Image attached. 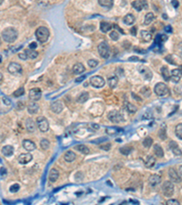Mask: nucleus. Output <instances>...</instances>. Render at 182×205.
<instances>
[{
  "label": "nucleus",
  "instance_id": "f257e3e1",
  "mask_svg": "<svg viewBox=\"0 0 182 205\" xmlns=\"http://www.w3.org/2000/svg\"><path fill=\"white\" fill-rule=\"evenodd\" d=\"M17 36L18 33L14 27H7V29H4V31L2 32V38L7 43L15 42L17 38Z\"/></svg>",
  "mask_w": 182,
  "mask_h": 205
},
{
  "label": "nucleus",
  "instance_id": "f03ea898",
  "mask_svg": "<svg viewBox=\"0 0 182 205\" xmlns=\"http://www.w3.org/2000/svg\"><path fill=\"white\" fill-rule=\"evenodd\" d=\"M36 37L38 40V42L40 43L47 42L49 37V30L46 26H39L36 30Z\"/></svg>",
  "mask_w": 182,
  "mask_h": 205
},
{
  "label": "nucleus",
  "instance_id": "7ed1b4c3",
  "mask_svg": "<svg viewBox=\"0 0 182 205\" xmlns=\"http://www.w3.org/2000/svg\"><path fill=\"white\" fill-rule=\"evenodd\" d=\"M154 91L159 97H166V96L170 95L168 87L165 83H163V82H159V83L156 84L154 88Z\"/></svg>",
  "mask_w": 182,
  "mask_h": 205
},
{
  "label": "nucleus",
  "instance_id": "20e7f679",
  "mask_svg": "<svg viewBox=\"0 0 182 205\" xmlns=\"http://www.w3.org/2000/svg\"><path fill=\"white\" fill-rule=\"evenodd\" d=\"M174 184L172 182L166 181L162 185V191L166 197H171L174 193Z\"/></svg>",
  "mask_w": 182,
  "mask_h": 205
},
{
  "label": "nucleus",
  "instance_id": "39448f33",
  "mask_svg": "<svg viewBox=\"0 0 182 205\" xmlns=\"http://www.w3.org/2000/svg\"><path fill=\"white\" fill-rule=\"evenodd\" d=\"M36 124L41 132H47L49 130V123L45 117H38Z\"/></svg>",
  "mask_w": 182,
  "mask_h": 205
},
{
  "label": "nucleus",
  "instance_id": "423d86ee",
  "mask_svg": "<svg viewBox=\"0 0 182 205\" xmlns=\"http://www.w3.org/2000/svg\"><path fill=\"white\" fill-rule=\"evenodd\" d=\"M108 119L113 123H119L124 120V117L122 113L119 111H112L108 115Z\"/></svg>",
  "mask_w": 182,
  "mask_h": 205
},
{
  "label": "nucleus",
  "instance_id": "0eeeda50",
  "mask_svg": "<svg viewBox=\"0 0 182 205\" xmlns=\"http://www.w3.org/2000/svg\"><path fill=\"white\" fill-rule=\"evenodd\" d=\"M98 53L103 59H108L110 55V49L107 42H102L98 45Z\"/></svg>",
  "mask_w": 182,
  "mask_h": 205
},
{
  "label": "nucleus",
  "instance_id": "6e6552de",
  "mask_svg": "<svg viewBox=\"0 0 182 205\" xmlns=\"http://www.w3.org/2000/svg\"><path fill=\"white\" fill-rule=\"evenodd\" d=\"M89 81H90V85L97 89H100L105 85V80H104V78L101 76H93Z\"/></svg>",
  "mask_w": 182,
  "mask_h": 205
},
{
  "label": "nucleus",
  "instance_id": "1a4fd4ad",
  "mask_svg": "<svg viewBox=\"0 0 182 205\" xmlns=\"http://www.w3.org/2000/svg\"><path fill=\"white\" fill-rule=\"evenodd\" d=\"M7 70L12 75H18L22 73V67L17 62H11L7 67Z\"/></svg>",
  "mask_w": 182,
  "mask_h": 205
},
{
  "label": "nucleus",
  "instance_id": "9d476101",
  "mask_svg": "<svg viewBox=\"0 0 182 205\" xmlns=\"http://www.w3.org/2000/svg\"><path fill=\"white\" fill-rule=\"evenodd\" d=\"M29 99L30 100L32 101H37L41 99V96H42V91L40 89L38 88H35V89H32L29 90Z\"/></svg>",
  "mask_w": 182,
  "mask_h": 205
},
{
  "label": "nucleus",
  "instance_id": "9b49d317",
  "mask_svg": "<svg viewBox=\"0 0 182 205\" xmlns=\"http://www.w3.org/2000/svg\"><path fill=\"white\" fill-rule=\"evenodd\" d=\"M139 73L143 76L146 80H150L152 78V71L146 66H139L138 67Z\"/></svg>",
  "mask_w": 182,
  "mask_h": 205
},
{
  "label": "nucleus",
  "instance_id": "f8f14e48",
  "mask_svg": "<svg viewBox=\"0 0 182 205\" xmlns=\"http://www.w3.org/2000/svg\"><path fill=\"white\" fill-rule=\"evenodd\" d=\"M132 7L137 11H141L142 9L148 8V2L147 0H135L134 2H132Z\"/></svg>",
  "mask_w": 182,
  "mask_h": 205
},
{
  "label": "nucleus",
  "instance_id": "ddd939ff",
  "mask_svg": "<svg viewBox=\"0 0 182 205\" xmlns=\"http://www.w3.org/2000/svg\"><path fill=\"white\" fill-rule=\"evenodd\" d=\"M50 108H51V111L54 113L58 114V113L62 112V111L64 109V105L60 100H57V101H54L51 104Z\"/></svg>",
  "mask_w": 182,
  "mask_h": 205
},
{
  "label": "nucleus",
  "instance_id": "4468645a",
  "mask_svg": "<svg viewBox=\"0 0 182 205\" xmlns=\"http://www.w3.org/2000/svg\"><path fill=\"white\" fill-rule=\"evenodd\" d=\"M168 176H170V181L172 182L178 183V182H181V178L177 173V171H175L174 168H170V170H168Z\"/></svg>",
  "mask_w": 182,
  "mask_h": 205
},
{
  "label": "nucleus",
  "instance_id": "2eb2a0df",
  "mask_svg": "<svg viewBox=\"0 0 182 205\" xmlns=\"http://www.w3.org/2000/svg\"><path fill=\"white\" fill-rule=\"evenodd\" d=\"M33 159V156L30 153H22L18 156L17 160L20 164H27L30 162Z\"/></svg>",
  "mask_w": 182,
  "mask_h": 205
},
{
  "label": "nucleus",
  "instance_id": "dca6fc26",
  "mask_svg": "<svg viewBox=\"0 0 182 205\" xmlns=\"http://www.w3.org/2000/svg\"><path fill=\"white\" fill-rule=\"evenodd\" d=\"M1 152H2V154L6 157H10L12 156L13 154H14V152H15V149H14V147L11 146V145H6L2 148L1 149Z\"/></svg>",
  "mask_w": 182,
  "mask_h": 205
},
{
  "label": "nucleus",
  "instance_id": "f3484780",
  "mask_svg": "<svg viewBox=\"0 0 182 205\" xmlns=\"http://www.w3.org/2000/svg\"><path fill=\"white\" fill-rule=\"evenodd\" d=\"M72 70H73V73L76 74V75H79L81 73H83L85 71V67L82 63L80 62H77L76 63L74 66H73V68H72Z\"/></svg>",
  "mask_w": 182,
  "mask_h": 205
},
{
  "label": "nucleus",
  "instance_id": "a211bd4d",
  "mask_svg": "<svg viewBox=\"0 0 182 205\" xmlns=\"http://www.w3.org/2000/svg\"><path fill=\"white\" fill-rule=\"evenodd\" d=\"M38 111H39V106H38L37 103H36L35 101H32L28 104V111L29 114L33 115V114H36L38 112Z\"/></svg>",
  "mask_w": 182,
  "mask_h": 205
},
{
  "label": "nucleus",
  "instance_id": "6ab92c4d",
  "mask_svg": "<svg viewBox=\"0 0 182 205\" xmlns=\"http://www.w3.org/2000/svg\"><path fill=\"white\" fill-rule=\"evenodd\" d=\"M149 182L151 186H156L158 185L161 182V178L159 175H157V174H153L149 177Z\"/></svg>",
  "mask_w": 182,
  "mask_h": 205
},
{
  "label": "nucleus",
  "instance_id": "aec40b11",
  "mask_svg": "<svg viewBox=\"0 0 182 205\" xmlns=\"http://www.w3.org/2000/svg\"><path fill=\"white\" fill-rule=\"evenodd\" d=\"M25 128H27L28 131H29V132H35L36 128V124L32 119H28L27 120H25Z\"/></svg>",
  "mask_w": 182,
  "mask_h": 205
},
{
  "label": "nucleus",
  "instance_id": "412c9836",
  "mask_svg": "<svg viewBox=\"0 0 182 205\" xmlns=\"http://www.w3.org/2000/svg\"><path fill=\"white\" fill-rule=\"evenodd\" d=\"M23 147L25 149H27L28 152H32V150H34L36 149V144H35V142H33L29 140H25L23 141Z\"/></svg>",
  "mask_w": 182,
  "mask_h": 205
},
{
  "label": "nucleus",
  "instance_id": "4be33fe9",
  "mask_svg": "<svg viewBox=\"0 0 182 205\" xmlns=\"http://www.w3.org/2000/svg\"><path fill=\"white\" fill-rule=\"evenodd\" d=\"M59 177V172L57 169H52L49 172V175H48V179L51 182H57V180L58 179Z\"/></svg>",
  "mask_w": 182,
  "mask_h": 205
},
{
  "label": "nucleus",
  "instance_id": "5701e85b",
  "mask_svg": "<svg viewBox=\"0 0 182 205\" xmlns=\"http://www.w3.org/2000/svg\"><path fill=\"white\" fill-rule=\"evenodd\" d=\"M135 21H136V18H135V17L132 15V14H127V15L125 16L124 18H123V22L127 26L133 25L135 23Z\"/></svg>",
  "mask_w": 182,
  "mask_h": 205
},
{
  "label": "nucleus",
  "instance_id": "b1692460",
  "mask_svg": "<svg viewBox=\"0 0 182 205\" xmlns=\"http://www.w3.org/2000/svg\"><path fill=\"white\" fill-rule=\"evenodd\" d=\"M112 29V25L109 22H106V21H102L100 23V30L103 33H107L109 30H111Z\"/></svg>",
  "mask_w": 182,
  "mask_h": 205
},
{
  "label": "nucleus",
  "instance_id": "393cba45",
  "mask_svg": "<svg viewBox=\"0 0 182 205\" xmlns=\"http://www.w3.org/2000/svg\"><path fill=\"white\" fill-rule=\"evenodd\" d=\"M98 4L104 8L110 9L113 7L114 2H113V0H98Z\"/></svg>",
  "mask_w": 182,
  "mask_h": 205
},
{
  "label": "nucleus",
  "instance_id": "a878e982",
  "mask_svg": "<svg viewBox=\"0 0 182 205\" xmlns=\"http://www.w3.org/2000/svg\"><path fill=\"white\" fill-rule=\"evenodd\" d=\"M170 149H172V152L175 155H177V156L181 155V149L178 148V145L176 141H170Z\"/></svg>",
  "mask_w": 182,
  "mask_h": 205
},
{
  "label": "nucleus",
  "instance_id": "bb28decb",
  "mask_svg": "<svg viewBox=\"0 0 182 205\" xmlns=\"http://www.w3.org/2000/svg\"><path fill=\"white\" fill-rule=\"evenodd\" d=\"M140 36H141V39L144 41V42H149V41L152 39L151 33L149 31H146V30H142L140 32Z\"/></svg>",
  "mask_w": 182,
  "mask_h": 205
},
{
  "label": "nucleus",
  "instance_id": "cd10ccee",
  "mask_svg": "<svg viewBox=\"0 0 182 205\" xmlns=\"http://www.w3.org/2000/svg\"><path fill=\"white\" fill-rule=\"evenodd\" d=\"M106 131L108 135H116L118 133H120L123 131L122 129L118 128V127H107L106 128Z\"/></svg>",
  "mask_w": 182,
  "mask_h": 205
},
{
  "label": "nucleus",
  "instance_id": "c85d7f7f",
  "mask_svg": "<svg viewBox=\"0 0 182 205\" xmlns=\"http://www.w3.org/2000/svg\"><path fill=\"white\" fill-rule=\"evenodd\" d=\"M76 154H75L73 152H71V150H68V152H67L66 153H65V156H64L65 160L68 161V162H72V161H74V160H76Z\"/></svg>",
  "mask_w": 182,
  "mask_h": 205
},
{
  "label": "nucleus",
  "instance_id": "c756f323",
  "mask_svg": "<svg viewBox=\"0 0 182 205\" xmlns=\"http://www.w3.org/2000/svg\"><path fill=\"white\" fill-rule=\"evenodd\" d=\"M154 152H155V154L157 157L159 158H163L164 157V152H163V149L161 148L160 145L159 144H156L154 146Z\"/></svg>",
  "mask_w": 182,
  "mask_h": 205
},
{
  "label": "nucleus",
  "instance_id": "7c9ffc66",
  "mask_svg": "<svg viewBox=\"0 0 182 205\" xmlns=\"http://www.w3.org/2000/svg\"><path fill=\"white\" fill-rule=\"evenodd\" d=\"M25 53L27 54L28 58V59H36V57L38 56L37 51H36L35 49H30V48L25 49Z\"/></svg>",
  "mask_w": 182,
  "mask_h": 205
},
{
  "label": "nucleus",
  "instance_id": "2f4dec72",
  "mask_svg": "<svg viewBox=\"0 0 182 205\" xmlns=\"http://www.w3.org/2000/svg\"><path fill=\"white\" fill-rule=\"evenodd\" d=\"M133 150L132 147L130 146H127V145H125V146H122L120 149H119V152L120 153H122L123 155H129L131 153V152Z\"/></svg>",
  "mask_w": 182,
  "mask_h": 205
},
{
  "label": "nucleus",
  "instance_id": "473e14b6",
  "mask_svg": "<svg viewBox=\"0 0 182 205\" xmlns=\"http://www.w3.org/2000/svg\"><path fill=\"white\" fill-rule=\"evenodd\" d=\"M75 149L77 150V152H81V153H83V154H88V153H89V149H88L87 146L83 145V144L76 145V146L75 147Z\"/></svg>",
  "mask_w": 182,
  "mask_h": 205
},
{
  "label": "nucleus",
  "instance_id": "72a5a7b5",
  "mask_svg": "<svg viewBox=\"0 0 182 205\" xmlns=\"http://www.w3.org/2000/svg\"><path fill=\"white\" fill-rule=\"evenodd\" d=\"M155 163H156V159L153 156H149L145 160V166L147 168H151L155 165Z\"/></svg>",
  "mask_w": 182,
  "mask_h": 205
},
{
  "label": "nucleus",
  "instance_id": "f704fd0d",
  "mask_svg": "<svg viewBox=\"0 0 182 205\" xmlns=\"http://www.w3.org/2000/svg\"><path fill=\"white\" fill-rule=\"evenodd\" d=\"M89 98V95L87 92H82L79 96V98H77V102H79V103H84V102H87V100Z\"/></svg>",
  "mask_w": 182,
  "mask_h": 205
},
{
  "label": "nucleus",
  "instance_id": "c9c22d12",
  "mask_svg": "<svg viewBox=\"0 0 182 205\" xmlns=\"http://www.w3.org/2000/svg\"><path fill=\"white\" fill-rule=\"evenodd\" d=\"M161 73H162V76H163V78H164L165 80L170 81V70H168V68L167 67H163L161 68Z\"/></svg>",
  "mask_w": 182,
  "mask_h": 205
},
{
  "label": "nucleus",
  "instance_id": "e433bc0d",
  "mask_svg": "<svg viewBox=\"0 0 182 205\" xmlns=\"http://www.w3.org/2000/svg\"><path fill=\"white\" fill-rule=\"evenodd\" d=\"M108 85L111 89H115L116 87V85H118L119 83V79L116 77H110L108 80Z\"/></svg>",
  "mask_w": 182,
  "mask_h": 205
},
{
  "label": "nucleus",
  "instance_id": "4c0bfd02",
  "mask_svg": "<svg viewBox=\"0 0 182 205\" xmlns=\"http://www.w3.org/2000/svg\"><path fill=\"white\" fill-rule=\"evenodd\" d=\"M154 18H155V16H154V14L152 13V12H149V13H148L147 15L145 16V19H144V24L146 25V26H148V25H149L153 20H154Z\"/></svg>",
  "mask_w": 182,
  "mask_h": 205
},
{
  "label": "nucleus",
  "instance_id": "58836bf2",
  "mask_svg": "<svg viewBox=\"0 0 182 205\" xmlns=\"http://www.w3.org/2000/svg\"><path fill=\"white\" fill-rule=\"evenodd\" d=\"M126 108H127V111L129 113H135V112L137 111V109H138L137 107H136L135 105H133V104H131V103H129V102L127 103Z\"/></svg>",
  "mask_w": 182,
  "mask_h": 205
},
{
  "label": "nucleus",
  "instance_id": "ea45409f",
  "mask_svg": "<svg viewBox=\"0 0 182 205\" xmlns=\"http://www.w3.org/2000/svg\"><path fill=\"white\" fill-rule=\"evenodd\" d=\"M152 144H153V139L151 137H147V138H145L144 141H143V146L145 148H149Z\"/></svg>",
  "mask_w": 182,
  "mask_h": 205
},
{
  "label": "nucleus",
  "instance_id": "a19ab883",
  "mask_svg": "<svg viewBox=\"0 0 182 205\" xmlns=\"http://www.w3.org/2000/svg\"><path fill=\"white\" fill-rule=\"evenodd\" d=\"M175 131H176V135H177L178 138L179 140H182V124L181 123H179V124H178L176 126Z\"/></svg>",
  "mask_w": 182,
  "mask_h": 205
},
{
  "label": "nucleus",
  "instance_id": "79ce46f5",
  "mask_svg": "<svg viewBox=\"0 0 182 205\" xmlns=\"http://www.w3.org/2000/svg\"><path fill=\"white\" fill-rule=\"evenodd\" d=\"M50 146V143L49 141L47 140V139H42L41 141H40V147L44 149V150H47Z\"/></svg>",
  "mask_w": 182,
  "mask_h": 205
},
{
  "label": "nucleus",
  "instance_id": "37998d69",
  "mask_svg": "<svg viewBox=\"0 0 182 205\" xmlns=\"http://www.w3.org/2000/svg\"><path fill=\"white\" fill-rule=\"evenodd\" d=\"M24 93H25V89L21 87V88H18V89H17L14 93H13V95L17 98V97H21L22 95H24Z\"/></svg>",
  "mask_w": 182,
  "mask_h": 205
},
{
  "label": "nucleus",
  "instance_id": "c03bdc74",
  "mask_svg": "<svg viewBox=\"0 0 182 205\" xmlns=\"http://www.w3.org/2000/svg\"><path fill=\"white\" fill-rule=\"evenodd\" d=\"M19 189H20V185L17 184V183H15V184H13L12 186H10L9 190H10V193H17V191L19 190Z\"/></svg>",
  "mask_w": 182,
  "mask_h": 205
},
{
  "label": "nucleus",
  "instance_id": "a18cd8bd",
  "mask_svg": "<svg viewBox=\"0 0 182 205\" xmlns=\"http://www.w3.org/2000/svg\"><path fill=\"white\" fill-rule=\"evenodd\" d=\"M140 92H141L143 95H145L146 97H149V96L151 95V90H150V89H149L148 87H144V88H143V89L140 90Z\"/></svg>",
  "mask_w": 182,
  "mask_h": 205
},
{
  "label": "nucleus",
  "instance_id": "49530a36",
  "mask_svg": "<svg viewBox=\"0 0 182 205\" xmlns=\"http://www.w3.org/2000/svg\"><path fill=\"white\" fill-rule=\"evenodd\" d=\"M170 77H178V78H181V70H178V68L173 70L171 71Z\"/></svg>",
  "mask_w": 182,
  "mask_h": 205
},
{
  "label": "nucleus",
  "instance_id": "de8ad7c7",
  "mask_svg": "<svg viewBox=\"0 0 182 205\" xmlns=\"http://www.w3.org/2000/svg\"><path fill=\"white\" fill-rule=\"evenodd\" d=\"M159 136L160 140H162V141L166 140V139H167V134H166V130H163V129H161V130L159 131Z\"/></svg>",
  "mask_w": 182,
  "mask_h": 205
},
{
  "label": "nucleus",
  "instance_id": "09e8293b",
  "mask_svg": "<svg viewBox=\"0 0 182 205\" xmlns=\"http://www.w3.org/2000/svg\"><path fill=\"white\" fill-rule=\"evenodd\" d=\"M87 64L90 67H96L98 65V60H95V59H89L87 61Z\"/></svg>",
  "mask_w": 182,
  "mask_h": 205
},
{
  "label": "nucleus",
  "instance_id": "8fccbe9b",
  "mask_svg": "<svg viewBox=\"0 0 182 205\" xmlns=\"http://www.w3.org/2000/svg\"><path fill=\"white\" fill-rule=\"evenodd\" d=\"M110 37H111V39H113L114 41H116V40H119V35L118 32L112 31V32L110 33Z\"/></svg>",
  "mask_w": 182,
  "mask_h": 205
},
{
  "label": "nucleus",
  "instance_id": "3c124183",
  "mask_svg": "<svg viewBox=\"0 0 182 205\" xmlns=\"http://www.w3.org/2000/svg\"><path fill=\"white\" fill-rule=\"evenodd\" d=\"M167 205H178L179 204V201L178 200H174V199H170V200H168L167 201Z\"/></svg>",
  "mask_w": 182,
  "mask_h": 205
},
{
  "label": "nucleus",
  "instance_id": "603ef678",
  "mask_svg": "<svg viewBox=\"0 0 182 205\" xmlns=\"http://www.w3.org/2000/svg\"><path fill=\"white\" fill-rule=\"evenodd\" d=\"M18 57H19V59H21L22 60H27L28 58V56H27V54H25V52L24 53H19L18 54Z\"/></svg>",
  "mask_w": 182,
  "mask_h": 205
},
{
  "label": "nucleus",
  "instance_id": "864d4df0",
  "mask_svg": "<svg viewBox=\"0 0 182 205\" xmlns=\"http://www.w3.org/2000/svg\"><path fill=\"white\" fill-rule=\"evenodd\" d=\"M111 148V144L110 143H108V144H104V145H101L100 146V149H104V150H108L109 149Z\"/></svg>",
  "mask_w": 182,
  "mask_h": 205
},
{
  "label": "nucleus",
  "instance_id": "5fc2aeb1",
  "mask_svg": "<svg viewBox=\"0 0 182 205\" xmlns=\"http://www.w3.org/2000/svg\"><path fill=\"white\" fill-rule=\"evenodd\" d=\"M2 100H3L4 104H6L7 106H10V105H11V100H10L8 98H7V97H3Z\"/></svg>",
  "mask_w": 182,
  "mask_h": 205
},
{
  "label": "nucleus",
  "instance_id": "6e6d98bb",
  "mask_svg": "<svg viewBox=\"0 0 182 205\" xmlns=\"http://www.w3.org/2000/svg\"><path fill=\"white\" fill-rule=\"evenodd\" d=\"M171 4H172V6H173L175 8H178V6H179V3H178V0H172V1H171Z\"/></svg>",
  "mask_w": 182,
  "mask_h": 205
},
{
  "label": "nucleus",
  "instance_id": "4d7b16f0",
  "mask_svg": "<svg viewBox=\"0 0 182 205\" xmlns=\"http://www.w3.org/2000/svg\"><path fill=\"white\" fill-rule=\"evenodd\" d=\"M0 174H1L2 176H5L7 174V170L5 167H1L0 168Z\"/></svg>",
  "mask_w": 182,
  "mask_h": 205
},
{
  "label": "nucleus",
  "instance_id": "13d9d810",
  "mask_svg": "<svg viewBox=\"0 0 182 205\" xmlns=\"http://www.w3.org/2000/svg\"><path fill=\"white\" fill-rule=\"evenodd\" d=\"M36 47H37V44H36V42H31V43L29 44V48H30V49H36Z\"/></svg>",
  "mask_w": 182,
  "mask_h": 205
},
{
  "label": "nucleus",
  "instance_id": "bf43d9fd",
  "mask_svg": "<svg viewBox=\"0 0 182 205\" xmlns=\"http://www.w3.org/2000/svg\"><path fill=\"white\" fill-rule=\"evenodd\" d=\"M130 33L132 36H136L137 35V27H132L130 29Z\"/></svg>",
  "mask_w": 182,
  "mask_h": 205
},
{
  "label": "nucleus",
  "instance_id": "052dcab7",
  "mask_svg": "<svg viewBox=\"0 0 182 205\" xmlns=\"http://www.w3.org/2000/svg\"><path fill=\"white\" fill-rule=\"evenodd\" d=\"M86 78V76L84 75V76H81L80 78H76V82H81L82 80H84Z\"/></svg>",
  "mask_w": 182,
  "mask_h": 205
},
{
  "label": "nucleus",
  "instance_id": "680f3d73",
  "mask_svg": "<svg viewBox=\"0 0 182 205\" xmlns=\"http://www.w3.org/2000/svg\"><path fill=\"white\" fill-rule=\"evenodd\" d=\"M165 30H166L167 32H172V27H171L170 26H167Z\"/></svg>",
  "mask_w": 182,
  "mask_h": 205
},
{
  "label": "nucleus",
  "instance_id": "e2e57ef3",
  "mask_svg": "<svg viewBox=\"0 0 182 205\" xmlns=\"http://www.w3.org/2000/svg\"><path fill=\"white\" fill-rule=\"evenodd\" d=\"M129 60H130V61H138V57H131L130 59H129Z\"/></svg>",
  "mask_w": 182,
  "mask_h": 205
},
{
  "label": "nucleus",
  "instance_id": "0e129e2a",
  "mask_svg": "<svg viewBox=\"0 0 182 205\" xmlns=\"http://www.w3.org/2000/svg\"><path fill=\"white\" fill-rule=\"evenodd\" d=\"M3 79V75H2V73L0 72V81H1Z\"/></svg>",
  "mask_w": 182,
  "mask_h": 205
},
{
  "label": "nucleus",
  "instance_id": "69168bd1",
  "mask_svg": "<svg viewBox=\"0 0 182 205\" xmlns=\"http://www.w3.org/2000/svg\"><path fill=\"white\" fill-rule=\"evenodd\" d=\"M3 1H4V0H0V5H2V3H3Z\"/></svg>",
  "mask_w": 182,
  "mask_h": 205
},
{
  "label": "nucleus",
  "instance_id": "338daca9",
  "mask_svg": "<svg viewBox=\"0 0 182 205\" xmlns=\"http://www.w3.org/2000/svg\"><path fill=\"white\" fill-rule=\"evenodd\" d=\"M0 46H1V38H0Z\"/></svg>",
  "mask_w": 182,
  "mask_h": 205
}]
</instances>
